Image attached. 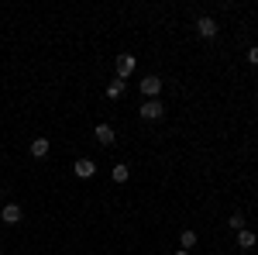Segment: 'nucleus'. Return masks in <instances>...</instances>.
<instances>
[{
	"label": "nucleus",
	"mask_w": 258,
	"mask_h": 255,
	"mask_svg": "<svg viewBox=\"0 0 258 255\" xmlns=\"http://www.w3.org/2000/svg\"><path fill=\"white\" fill-rule=\"evenodd\" d=\"M138 114L145 121H159V118H165V104H162V100H145L138 107Z\"/></svg>",
	"instance_id": "1"
},
{
	"label": "nucleus",
	"mask_w": 258,
	"mask_h": 255,
	"mask_svg": "<svg viewBox=\"0 0 258 255\" xmlns=\"http://www.w3.org/2000/svg\"><path fill=\"white\" fill-rule=\"evenodd\" d=\"M138 86H141V93H145L148 100H159V93H162V79L159 76H145Z\"/></svg>",
	"instance_id": "2"
},
{
	"label": "nucleus",
	"mask_w": 258,
	"mask_h": 255,
	"mask_svg": "<svg viewBox=\"0 0 258 255\" xmlns=\"http://www.w3.org/2000/svg\"><path fill=\"white\" fill-rule=\"evenodd\" d=\"M135 66H138V59H135V56L120 52V56H117V79H127L131 73H135Z\"/></svg>",
	"instance_id": "3"
},
{
	"label": "nucleus",
	"mask_w": 258,
	"mask_h": 255,
	"mask_svg": "<svg viewBox=\"0 0 258 255\" xmlns=\"http://www.w3.org/2000/svg\"><path fill=\"white\" fill-rule=\"evenodd\" d=\"M197 35H200V38H214V35H217V21L210 18V14L197 18Z\"/></svg>",
	"instance_id": "4"
},
{
	"label": "nucleus",
	"mask_w": 258,
	"mask_h": 255,
	"mask_svg": "<svg viewBox=\"0 0 258 255\" xmlns=\"http://www.w3.org/2000/svg\"><path fill=\"white\" fill-rule=\"evenodd\" d=\"M73 173L80 179H90L97 173V162H93V159H76V162H73Z\"/></svg>",
	"instance_id": "5"
},
{
	"label": "nucleus",
	"mask_w": 258,
	"mask_h": 255,
	"mask_svg": "<svg viewBox=\"0 0 258 255\" xmlns=\"http://www.w3.org/2000/svg\"><path fill=\"white\" fill-rule=\"evenodd\" d=\"M0 221H4V224H21V207L18 203H7V207L0 211Z\"/></svg>",
	"instance_id": "6"
},
{
	"label": "nucleus",
	"mask_w": 258,
	"mask_h": 255,
	"mask_svg": "<svg viewBox=\"0 0 258 255\" xmlns=\"http://www.w3.org/2000/svg\"><path fill=\"white\" fill-rule=\"evenodd\" d=\"M97 141L110 148V145H114V128H110V124H97Z\"/></svg>",
	"instance_id": "7"
},
{
	"label": "nucleus",
	"mask_w": 258,
	"mask_h": 255,
	"mask_svg": "<svg viewBox=\"0 0 258 255\" xmlns=\"http://www.w3.org/2000/svg\"><path fill=\"white\" fill-rule=\"evenodd\" d=\"M31 156H35V159L48 156V138H35V141H31Z\"/></svg>",
	"instance_id": "8"
},
{
	"label": "nucleus",
	"mask_w": 258,
	"mask_h": 255,
	"mask_svg": "<svg viewBox=\"0 0 258 255\" xmlns=\"http://www.w3.org/2000/svg\"><path fill=\"white\" fill-rule=\"evenodd\" d=\"M255 241H258L255 231H248V228H244V231H238V245H241V248H255Z\"/></svg>",
	"instance_id": "9"
},
{
	"label": "nucleus",
	"mask_w": 258,
	"mask_h": 255,
	"mask_svg": "<svg viewBox=\"0 0 258 255\" xmlns=\"http://www.w3.org/2000/svg\"><path fill=\"white\" fill-rule=\"evenodd\" d=\"M120 93H124V79H114V83H107V97L117 100Z\"/></svg>",
	"instance_id": "10"
},
{
	"label": "nucleus",
	"mask_w": 258,
	"mask_h": 255,
	"mask_svg": "<svg viewBox=\"0 0 258 255\" xmlns=\"http://www.w3.org/2000/svg\"><path fill=\"white\" fill-rule=\"evenodd\" d=\"M110 176H114V183H127V179H131V169H127V166H114Z\"/></svg>",
	"instance_id": "11"
},
{
	"label": "nucleus",
	"mask_w": 258,
	"mask_h": 255,
	"mask_svg": "<svg viewBox=\"0 0 258 255\" xmlns=\"http://www.w3.org/2000/svg\"><path fill=\"white\" fill-rule=\"evenodd\" d=\"M179 245H182V248L189 252V248L197 245V231H182V235H179Z\"/></svg>",
	"instance_id": "12"
},
{
	"label": "nucleus",
	"mask_w": 258,
	"mask_h": 255,
	"mask_svg": "<svg viewBox=\"0 0 258 255\" xmlns=\"http://www.w3.org/2000/svg\"><path fill=\"white\" fill-rule=\"evenodd\" d=\"M234 231H244V214H231V221H227Z\"/></svg>",
	"instance_id": "13"
},
{
	"label": "nucleus",
	"mask_w": 258,
	"mask_h": 255,
	"mask_svg": "<svg viewBox=\"0 0 258 255\" xmlns=\"http://www.w3.org/2000/svg\"><path fill=\"white\" fill-rule=\"evenodd\" d=\"M248 62H251V66H258V45H255V48H248Z\"/></svg>",
	"instance_id": "14"
},
{
	"label": "nucleus",
	"mask_w": 258,
	"mask_h": 255,
	"mask_svg": "<svg viewBox=\"0 0 258 255\" xmlns=\"http://www.w3.org/2000/svg\"><path fill=\"white\" fill-rule=\"evenodd\" d=\"M176 255H189V252H186V248H182V252H176Z\"/></svg>",
	"instance_id": "15"
}]
</instances>
